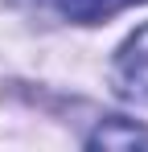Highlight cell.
<instances>
[{"label":"cell","mask_w":148,"mask_h":152,"mask_svg":"<svg viewBox=\"0 0 148 152\" xmlns=\"http://www.w3.org/2000/svg\"><path fill=\"white\" fill-rule=\"evenodd\" d=\"M115 78L127 95L148 99V25L136 29L115 53Z\"/></svg>","instance_id":"cell-1"},{"label":"cell","mask_w":148,"mask_h":152,"mask_svg":"<svg viewBox=\"0 0 148 152\" xmlns=\"http://www.w3.org/2000/svg\"><path fill=\"white\" fill-rule=\"evenodd\" d=\"M132 4H144V0H58V8L78 21V25H95V21H107V17H115L123 8H132Z\"/></svg>","instance_id":"cell-2"},{"label":"cell","mask_w":148,"mask_h":152,"mask_svg":"<svg viewBox=\"0 0 148 152\" xmlns=\"http://www.w3.org/2000/svg\"><path fill=\"white\" fill-rule=\"evenodd\" d=\"M136 148V144H148V136L140 132L136 124H123V119H107V124L99 127L95 136H91V148Z\"/></svg>","instance_id":"cell-3"}]
</instances>
